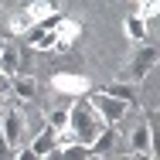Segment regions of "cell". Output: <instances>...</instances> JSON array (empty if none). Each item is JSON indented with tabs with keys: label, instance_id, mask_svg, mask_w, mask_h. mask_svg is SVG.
<instances>
[{
	"label": "cell",
	"instance_id": "1",
	"mask_svg": "<svg viewBox=\"0 0 160 160\" xmlns=\"http://www.w3.org/2000/svg\"><path fill=\"white\" fill-rule=\"evenodd\" d=\"M68 129H72V136H75L78 143L89 147L99 133H102V119L92 112V106H89L85 99H78V102L68 109Z\"/></svg>",
	"mask_w": 160,
	"mask_h": 160
},
{
	"label": "cell",
	"instance_id": "2",
	"mask_svg": "<svg viewBox=\"0 0 160 160\" xmlns=\"http://www.w3.org/2000/svg\"><path fill=\"white\" fill-rule=\"evenodd\" d=\"M85 102L92 106V112L102 119V126H116V123H123V119H126V112H129V106H126V102H119V99L106 96L102 89L89 92V96H85Z\"/></svg>",
	"mask_w": 160,
	"mask_h": 160
},
{
	"label": "cell",
	"instance_id": "3",
	"mask_svg": "<svg viewBox=\"0 0 160 160\" xmlns=\"http://www.w3.org/2000/svg\"><path fill=\"white\" fill-rule=\"evenodd\" d=\"M0 136H3V143H7L10 153L21 150V140H24V116H21V109H17L14 102L0 109Z\"/></svg>",
	"mask_w": 160,
	"mask_h": 160
},
{
	"label": "cell",
	"instance_id": "4",
	"mask_svg": "<svg viewBox=\"0 0 160 160\" xmlns=\"http://www.w3.org/2000/svg\"><path fill=\"white\" fill-rule=\"evenodd\" d=\"M157 65V48H150V44H140L136 51H133V58H129L126 72H123V82H143L147 75H150V68Z\"/></svg>",
	"mask_w": 160,
	"mask_h": 160
},
{
	"label": "cell",
	"instance_id": "5",
	"mask_svg": "<svg viewBox=\"0 0 160 160\" xmlns=\"http://www.w3.org/2000/svg\"><path fill=\"white\" fill-rule=\"evenodd\" d=\"M51 85H55V92H62V96H78L85 99L92 89H89V78L85 75H75V72H55L51 75Z\"/></svg>",
	"mask_w": 160,
	"mask_h": 160
},
{
	"label": "cell",
	"instance_id": "6",
	"mask_svg": "<svg viewBox=\"0 0 160 160\" xmlns=\"http://www.w3.org/2000/svg\"><path fill=\"white\" fill-rule=\"evenodd\" d=\"M21 72V44L17 41H0V75L10 82Z\"/></svg>",
	"mask_w": 160,
	"mask_h": 160
},
{
	"label": "cell",
	"instance_id": "7",
	"mask_svg": "<svg viewBox=\"0 0 160 160\" xmlns=\"http://www.w3.org/2000/svg\"><path fill=\"white\" fill-rule=\"evenodd\" d=\"M116 143H119L116 129H112V126H102V133L89 143V153H92V157H112V153H116Z\"/></svg>",
	"mask_w": 160,
	"mask_h": 160
},
{
	"label": "cell",
	"instance_id": "8",
	"mask_svg": "<svg viewBox=\"0 0 160 160\" xmlns=\"http://www.w3.org/2000/svg\"><path fill=\"white\" fill-rule=\"evenodd\" d=\"M129 143H133V153H153V157H157V147H153V129L147 126V123H140V126L129 133Z\"/></svg>",
	"mask_w": 160,
	"mask_h": 160
},
{
	"label": "cell",
	"instance_id": "9",
	"mask_svg": "<svg viewBox=\"0 0 160 160\" xmlns=\"http://www.w3.org/2000/svg\"><path fill=\"white\" fill-rule=\"evenodd\" d=\"M78 34H82V28L75 24V21H65L58 24V31H55V51H68L75 41H78Z\"/></svg>",
	"mask_w": 160,
	"mask_h": 160
},
{
	"label": "cell",
	"instance_id": "10",
	"mask_svg": "<svg viewBox=\"0 0 160 160\" xmlns=\"http://www.w3.org/2000/svg\"><path fill=\"white\" fill-rule=\"evenodd\" d=\"M7 85L14 89V99H34L38 96V82H34L31 75H14Z\"/></svg>",
	"mask_w": 160,
	"mask_h": 160
},
{
	"label": "cell",
	"instance_id": "11",
	"mask_svg": "<svg viewBox=\"0 0 160 160\" xmlns=\"http://www.w3.org/2000/svg\"><path fill=\"white\" fill-rule=\"evenodd\" d=\"M55 147H58V143H55V129H48V126H44V129H41V133H38V136L31 140L34 157H44V153H51Z\"/></svg>",
	"mask_w": 160,
	"mask_h": 160
},
{
	"label": "cell",
	"instance_id": "12",
	"mask_svg": "<svg viewBox=\"0 0 160 160\" xmlns=\"http://www.w3.org/2000/svg\"><path fill=\"white\" fill-rule=\"evenodd\" d=\"M102 92H106V96H112V99H119V102H126V106L136 102V89H133L129 82H112V85H106Z\"/></svg>",
	"mask_w": 160,
	"mask_h": 160
},
{
	"label": "cell",
	"instance_id": "13",
	"mask_svg": "<svg viewBox=\"0 0 160 160\" xmlns=\"http://www.w3.org/2000/svg\"><path fill=\"white\" fill-rule=\"evenodd\" d=\"M28 17H31L34 24H41L44 17H51V14H58V7L55 3H48V0H38V3H28V10H24Z\"/></svg>",
	"mask_w": 160,
	"mask_h": 160
},
{
	"label": "cell",
	"instance_id": "14",
	"mask_svg": "<svg viewBox=\"0 0 160 160\" xmlns=\"http://www.w3.org/2000/svg\"><path fill=\"white\" fill-rule=\"evenodd\" d=\"M126 38L133 41V44H143V41H147V24H143L136 14L126 17Z\"/></svg>",
	"mask_w": 160,
	"mask_h": 160
},
{
	"label": "cell",
	"instance_id": "15",
	"mask_svg": "<svg viewBox=\"0 0 160 160\" xmlns=\"http://www.w3.org/2000/svg\"><path fill=\"white\" fill-rule=\"evenodd\" d=\"M48 129H68V109H48Z\"/></svg>",
	"mask_w": 160,
	"mask_h": 160
},
{
	"label": "cell",
	"instance_id": "16",
	"mask_svg": "<svg viewBox=\"0 0 160 160\" xmlns=\"http://www.w3.org/2000/svg\"><path fill=\"white\" fill-rule=\"evenodd\" d=\"M89 147L85 143H72V147H62V160H89Z\"/></svg>",
	"mask_w": 160,
	"mask_h": 160
},
{
	"label": "cell",
	"instance_id": "17",
	"mask_svg": "<svg viewBox=\"0 0 160 160\" xmlns=\"http://www.w3.org/2000/svg\"><path fill=\"white\" fill-rule=\"evenodd\" d=\"M31 28H34V21L28 17V14H17V17L10 21V31H14V34H24V38H28V31H31Z\"/></svg>",
	"mask_w": 160,
	"mask_h": 160
},
{
	"label": "cell",
	"instance_id": "18",
	"mask_svg": "<svg viewBox=\"0 0 160 160\" xmlns=\"http://www.w3.org/2000/svg\"><path fill=\"white\" fill-rule=\"evenodd\" d=\"M157 10H160V3L147 0V3H140V7H136V17H140V21H147V17H157Z\"/></svg>",
	"mask_w": 160,
	"mask_h": 160
},
{
	"label": "cell",
	"instance_id": "19",
	"mask_svg": "<svg viewBox=\"0 0 160 160\" xmlns=\"http://www.w3.org/2000/svg\"><path fill=\"white\" fill-rule=\"evenodd\" d=\"M14 160H38V157H34V150H31V147H21V150H17V157H14Z\"/></svg>",
	"mask_w": 160,
	"mask_h": 160
},
{
	"label": "cell",
	"instance_id": "20",
	"mask_svg": "<svg viewBox=\"0 0 160 160\" xmlns=\"http://www.w3.org/2000/svg\"><path fill=\"white\" fill-rule=\"evenodd\" d=\"M129 157H133V160H157L153 153H129Z\"/></svg>",
	"mask_w": 160,
	"mask_h": 160
},
{
	"label": "cell",
	"instance_id": "21",
	"mask_svg": "<svg viewBox=\"0 0 160 160\" xmlns=\"http://www.w3.org/2000/svg\"><path fill=\"white\" fill-rule=\"evenodd\" d=\"M106 160H133L129 153H112V157H106Z\"/></svg>",
	"mask_w": 160,
	"mask_h": 160
},
{
	"label": "cell",
	"instance_id": "22",
	"mask_svg": "<svg viewBox=\"0 0 160 160\" xmlns=\"http://www.w3.org/2000/svg\"><path fill=\"white\" fill-rule=\"evenodd\" d=\"M3 89H7V78H3V75H0V92H3Z\"/></svg>",
	"mask_w": 160,
	"mask_h": 160
},
{
	"label": "cell",
	"instance_id": "23",
	"mask_svg": "<svg viewBox=\"0 0 160 160\" xmlns=\"http://www.w3.org/2000/svg\"><path fill=\"white\" fill-rule=\"evenodd\" d=\"M0 21H3V7H0Z\"/></svg>",
	"mask_w": 160,
	"mask_h": 160
},
{
	"label": "cell",
	"instance_id": "24",
	"mask_svg": "<svg viewBox=\"0 0 160 160\" xmlns=\"http://www.w3.org/2000/svg\"><path fill=\"white\" fill-rule=\"evenodd\" d=\"M89 160H99V157H89Z\"/></svg>",
	"mask_w": 160,
	"mask_h": 160
}]
</instances>
